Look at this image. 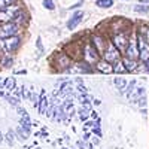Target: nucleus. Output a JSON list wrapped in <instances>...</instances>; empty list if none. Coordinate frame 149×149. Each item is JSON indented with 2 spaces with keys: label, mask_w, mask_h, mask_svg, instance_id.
Wrapping results in <instances>:
<instances>
[{
  "label": "nucleus",
  "mask_w": 149,
  "mask_h": 149,
  "mask_svg": "<svg viewBox=\"0 0 149 149\" xmlns=\"http://www.w3.org/2000/svg\"><path fill=\"white\" fill-rule=\"evenodd\" d=\"M21 42H22V39H21L19 34L6 37V39H0V54H10V55H14L19 49Z\"/></svg>",
  "instance_id": "f257e3e1"
},
{
  "label": "nucleus",
  "mask_w": 149,
  "mask_h": 149,
  "mask_svg": "<svg viewBox=\"0 0 149 149\" xmlns=\"http://www.w3.org/2000/svg\"><path fill=\"white\" fill-rule=\"evenodd\" d=\"M73 58L67 54V52H58L54 57V69L58 73H67L69 69L73 66Z\"/></svg>",
  "instance_id": "f03ea898"
},
{
  "label": "nucleus",
  "mask_w": 149,
  "mask_h": 149,
  "mask_svg": "<svg viewBox=\"0 0 149 149\" xmlns=\"http://www.w3.org/2000/svg\"><path fill=\"white\" fill-rule=\"evenodd\" d=\"M81 60L85 61V63H88L90 66H94L98 60H100V52L95 49V46L88 42L82 46V54H81Z\"/></svg>",
  "instance_id": "7ed1b4c3"
},
{
  "label": "nucleus",
  "mask_w": 149,
  "mask_h": 149,
  "mask_svg": "<svg viewBox=\"0 0 149 149\" xmlns=\"http://www.w3.org/2000/svg\"><path fill=\"white\" fill-rule=\"evenodd\" d=\"M137 46H139V60L140 63L149 61V42L146 40L145 34H137Z\"/></svg>",
  "instance_id": "20e7f679"
},
{
  "label": "nucleus",
  "mask_w": 149,
  "mask_h": 149,
  "mask_svg": "<svg viewBox=\"0 0 149 149\" xmlns=\"http://www.w3.org/2000/svg\"><path fill=\"white\" fill-rule=\"evenodd\" d=\"M21 31V26L15 21H10V22H5L2 24V30H0V39H6V37L10 36H17Z\"/></svg>",
  "instance_id": "39448f33"
},
{
  "label": "nucleus",
  "mask_w": 149,
  "mask_h": 149,
  "mask_svg": "<svg viewBox=\"0 0 149 149\" xmlns=\"http://www.w3.org/2000/svg\"><path fill=\"white\" fill-rule=\"evenodd\" d=\"M121 52L118 51V49L113 46V43H107V46H106V49L103 51V54H102V58L104 60V61H107V63H110V64H115L116 61H119L121 60Z\"/></svg>",
  "instance_id": "423d86ee"
},
{
  "label": "nucleus",
  "mask_w": 149,
  "mask_h": 149,
  "mask_svg": "<svg viewBox=\"0 0 149 149\" xmlns=\"http://www.w3.org/2000/svg\"><path fill=\"white\" fill-rule=\"evenodd\" d=\"M94 66H90L88 63L85 61H74L73 66L69 69L67 74H72V73H76V74H90V73H94Z\"/></svg>",
  "instance_id": "0eeeda50"
},
{
  "label": "nucleus",
  "mask_w": 149,
  "mask_h": 149,
  "mask_svg": "<svg viewBox=\"0 0 149 149\" xmlns=\"http://www.w3.org/2000/svg\"><path fill=\"white\" fill-rule=\"evenodd\" d=\"M125 57L128 58H134V60H139V46H137V36L134 33H131L128 36V45L125 49Z\"/></svg>",
  "instance_id": "6e6552de"
},
{
  "label": "nucleus",
  "mask_w": 149,
  "mask_h": 149,
  "mask_svg": "<svg viewBox=\"0 0 149 149\" xmlns=\"http://www.w3.org/2000/svg\"><path fill=\"white\" fill-rule=\"evenodd\" d=\"M21 8L18 6H10V8H6L3 10H0V22L5 24V22H10V21H15L18 14H19Z\"/></svg>",
  "instance_id": "1a4fd4ad"
},
{
  "label": "nucleus",
  "mask_w": 149,
  "mask_h": 149,
  "mask_svg": "<svg viewBox=\"0 0 149 149\" xmlns=\"http://www.w3.org/2000/svg\"><path fill=\"white\" fill-rule=\"evenodd\" d=\"M112 43L121 54H125V49L128 45V36L125 33H116L115 36H112Z\"/></svg>",
  "instance_id": "9d476101"
},
{
  "label": "nucleus",
  "mask_w": 149,
  "mask_h": 149,
  "mask_svg": "<svg viewBox=\"0 0 149 149\" xmlns=\"http://www.w3.org/2000/svg\"><path fill=\"white\" fill-rule=\"evenodd\" d=\"M94 70L98 73H103V74H110V73H113V64L107 63L104 60H98L94 64Z\"/></svg>",
  "instance_id": "9b49d317"
},
{
  "label": "nucleus",
  "mask_w": 149,
  "mask_h": 149,
  "mask_svg": "<svg viewBox=\"0 0 149 149\" xmlns=\"http://www.w3.org/2000/svg\"><path fill=\"white\" fill-rule=\"evenodd\" d=\"M84 19V12L82 10H76V12H73V15H72V18L66 22V27L69 29V30H74L79 24H81V21Z\"/></svg>",
  "instance_id": "f8f14e48"
},
{
  "label": "nucleus",
  "mask_w": 149,
  "mask_h": 149,
  "mask_svg": "<svg viewBox=\"0 0 149 149\" xmlns=\"http://www.w3.org/2000/svg\"><path fill=\"white\" fill-rule=\"evenodd\" d=\"M48 106H49V98L45 95V90L42 88V91L39 94V106H37V113H39V115H46Z\"/></svg>",
  "instance_id": "ddd939ff"
},
{
  "label": "nucleus",
  "mask_w": 149,
  "mask_h": 149,
  "mask_svg": "<svg viewBox=\"0 0 149 149\" xmlns=\"http://www.w3.org/2000/svg\"><path fill=\"white\" fill-rule=\"evenodd\" d=\"M122 63H124V66H125V69L128 70V73H133V72H136L139 67H140V60H134V58H128V57H125L124 55L122 57Z\"/></svg>",
  "instance_id": "4468645a"
},
{
  "label": "nucleus",
  "mask_w": 149,
  "mask_h": 149,
  "mask_svg": "<svg viewBox=\"0 0 149 149\" xmlns=\"http://www.w3.org/2000/svg\"><path fill=\"white\" fill-rule=\"evenodd\" d=\"M91 43L95 46L97 51L100 52V55L103 54V51H104L106 46H107V43H106V40H104V37L100 36V34H94V36L91 37Z\"/></svg>",
  "instance_id": "2eb2a0df"
},
{
  "label": "nucleus",
  "mask_w": 149,
  "mask_h": 149,
  "mask_svg": "<svg viewBox=\"0 0 149 149\" xmlns=\"http://www.w3.org/2000/svg\"><path fill=\"white\" fill-rule=\"evenodd\" d=\"M17 88V81L14 76H8L3 78L2 84H0V90H5V91H14Z\"/></svg>",
  "instance_id": "dca6fc26"
},
{
  "label": "nucleus",
  "mask_w": 149,
  "mask_h": 149,
  "mask_svg": "<svg viewBox=\"0 0 149 149\" xmlns=\"http://www.w3.org/2000/svg\"><path fill=\"white\" fill-rule=\"evenodd\" d=\"M15 64L14 55L10 54H0V69H10Z\"/></svg>",
  "instance_id": "f3484780"
},
{
  "label": "nucleus",
  "mask_w": 149,
  "mask_h": 149,
  "mask_svg": "<svg viewBox=\"0 0 149 149\" xmlns=\"http://www.w3.org/2000/svg\"><path fill=\"white\" fill-rule=\"evenodd\" d=\"M18 124L24 128V131H26L29 136L31 134V127H33V122H31V118H30V115H27V116H19V119H18Z\"/></svg>",
  "instance_id": "a211bd4d"
},
{
  "label": "nucleus",
  "mask_w": 149,
  "mask_h": 149,
  "mask_svg": "<svg viewBox=\"0 0 149 149\" xmlns=\"http://www.w3.org/2000/svg\"><path fill=\"white\" fill-rule=\"evenodd\" d=\"M91 110H93V107H90V106H82V104H81V107L76 110L79 121H82V122L88 121V119H90V115H91Z\"/></svg>",
  "instance_id": "6ab92c4d"
},
{
  "label": "nucleus",
  "mask_w": 149,
  "mask_h": 149,
  "mask_svg": "<svg viewBox=\"0 0 149 149\" xmlns=\"http://www.w3.org/2000/svg\"><path fill=\"white\" fill-rule=\"evenodd\" d=\"M76 100L82 104V106H90V107H93V98L88 95V93H84V94H78L76 93Z\"/></svg>",
  "instance_id": "aec40b11"
},
{
  "label": "nucleus",
  "mask_w": 149,
  "mask_h": 149,
  "mask_svg": "<svg viewBox=\"0 0 149 149\" xmlns=\"http://www.w3.org/2000/svg\"><path fill=\"white\" fill-rule=\"evenodd\" d=\"M113 84H115V86L121 91V94H124V90H125V86H127V79L124 78V76H121V74H118V76L113 79Z\"/></svg>",
  "instance_id": "412c9836"
},
{
  "label": "nucleus",
  "mask_w": 149,
  "mask_h": 149,
  "mask_svg": "<svg viewBox=\"0 0 149 149\" xmlns=\"http://www.w3.org/2000/svg\"><path fill=\"white\" fill-rule=\"evenodd\" d=\"M15 140H17V133H15V128H9L5 134V142L9 145V146H14L15 145Z\"/></svg>",
  "instance_id": "4be33fe9"
},
{
  "label": "nucleus",
  "mask_w": 149,
  "mask_h": 149,
  "mask_svg": "<svg viewBox=\"0 0 149 149\" xmlns=\"http://www.w3.org/2000/svg\"><path fill=\"white\" fill-rule=\"evenodd\" d=\"M113 73H116V74L128 73V70L125 69V66H124V63H122V58H121L119 61H116V63L113 64Z\"/></svg>",
  "instance_id": "5701e85b"
},
{
  "label": "nucleus",
  "mask_w": 149,
  "mask_h": 149,
  "mask_svg": "<svg viewBox=\"0 0 149 149\" xmlns=\"http://www.w3.org/2000/svg\"><path fill=\"white\" fill-rule=\"evenodd\" d=\"M145 94H146V88H145V86H136L130 97L133 98V102H134V100H137L139 97H142V95H145Z\"/></svg>",
  "instance_id": "b1692460"
},
{
  "label": "nucleus",
  "mask_w": 149,
  "mask_h": 149,
  "mask_svg": "<svg viewBox=\"0 0 149 149\" xmlns=\"http://www.w3.org/2000/svg\"><path fill=\"white\" fill-rule=\"evenodd\" d=\"M3 98H5V100H6V102H8V103H9L10 106H14V107L19 106V102H21L19 98H17V97H15L14 94H8V93H6V94L3 95Z\"/></svg>",
  "instance_id": "393cba45"
},
{
  "label": "nucleus",
  "mask_w": 149,
  "mask_h": 149,
  "mask_svg": "<svg viewBox=\"0 0 149 149\" xmlns=\"http://www.w3.org/2000/svg\"><path fill=\"white\" fill-rule=\"evenodd\" d=\"M15 133H17V139L21 140V142H26L29 139V134L24 131V128L19 125V124H18V127H15Z\"/></svg>",
  "instance_id": "a878e982"
},
{
  "label": "nucleus",
  "mask_w": 149,
  "mask_h": 149,
  "mask_svg": "<svg viewBox=\"0 0 149 149\" xmlns=\"http://www.w3.org/2000/svg\"><path fill=\"white\" fill-rule=\"evenodd\" d=\"M115 3V0H95V6L102 8V9H109Z\"/></svg>",
  "instance_id": "bb28decb"
},
{
  "label": "nucleus",
  "mask_w": 149,
  "mask_h": 149,
  "mask_svg": "<svg viewBox=\"0 0 149 149\" xmlns=\"http://www.w3.org/2000/svg\"><path fill=\"white\" fill-rule=\"evenodd\" d=\"M136 84H137V81H136V79L130 81V82L127 84V86H125V90H124V95H125V97H130L131 93H133V90L136 88V86H137Z\"/></svg>",
  "instance_id": "cd10ccee"
},
{
  "label": "nucleus",
  "mask_w": 149,
  "mask_h": 149,
  "mask_svg": "<svg viewBox=\"0 0 149 149\" xmlns=\"http://www.w3.org/2000/svg\"><path fill=\"white\" fill-rule=\"evenodd\" d=\"M133 103H134V104H137V107H140V109H145V107L148 106V95L145 94V95L139 97L137 100H134Z\"/></svg>",
  "instance_id": "c85d7f7f"
},
{
  "label": "nucleus",
  "mask_w": 149,
  "mask_h": 149,
  "mask_svg": "<svg viewBox=\"0 0 149 149\" xmlns=\"http://www.w3.org/2000/svg\"><path fill=\"white\" fill-rule=\"evenodd\" d=\"M17 3V0H0V10H3L6 8H10Z\"/></svg>",
  "instance_id": "c756f323"
},
{
  "label": "nucleus",
  "mask_w": 149,
  "mask_h": 149,
  "mask_svg": "<svg viewBox=\"0 0 149 149\" xmlns=\"http://www.w3.org/2000/svg\"><path fill=\"white\" fill-rule=\"evenodd\" d=\"M42 5H43V8L48 9V10H55V3H54V0H43Z\"/></svg>",
  "instance_id": "7c9ffc66"
},
{
  "label": "nucleus",
  "mask_w": 149,
  "mask_h": 149,
  "mask_svg": "<svg viewBox=\"0 0 149 149\" xmlns=\"http://www.w3.org/2000/svg\"><path fill=\"white\" fill-rule=\"evenodd\" d=\"M76 93H78V94L88 93V90H86V86L84 85V82H79V84H76Z\"/></svg>",
  "instance_id": "2f4dec72"
},
{
  "label": "nucleus",
  "mask_w": 149,
  "mask_h": 149,
  "mask_svg": "<svg viewBox=\"0 0 149 149\" xmlns=\"http://www.w3.org/2000/svg\"><path fill=\"white\" fill-rule=\"evenodd\" d=\"M134 10L136 12H140V14H146V12H149V8L148 6H143V5H136L134 6Z\"/></svg>",
  "instance_id": "473e14b6"
},
{
  "label": "nucleus",
  "mask_w": 149,
  "mask_h": 149,
  "mask_svg": "<svg viewBox=\"0 0 149 149\" xmlns=\"http://www.w3.org/2000/svg\"><path fill=\"white\" fill-rule=\"evenodd\" d=\"M91 131L97 136V137H102L103 136V133H102V128H100V125H94L93 128H91Z\"/></svg>",
  "instance_id": "72a5a7b5"
},
{
  "label": "nucleus",
  "mask_w": 149,
  "mask_h": 149,
  "mask_svg": "<svg viewBox=\"0 0 149 149\" xmlns=\"http://www.w3.org/2000/svg\"><path fill=\"white\" fill-rule=\"evenodd\" d=\"M15 109H17V112H18V115H19V116H27V115H29V112L24 109L22 106H17Z\"/></svg>",
  "instance_id": "f704fd0d"
},
{
  "label": "nucleus",
  "mask_w": 149,
  "mask_h": 149,
  "mask_svg": "<svg viewBox=\"0 0 149 149\" xmlns=\"http://www.w3.org/2000/svg\"><path fill=\"white\" fill-rule=\"evenodd\" d=\"M36 45H37V51H39V52H43V46H42V40H40V37H37Z\"/></svg>",
  "instance_id": "c9c22d12"
},
{
  "label": "nucleus",
  "mask_w": 149,
  "mask_h": 149,
  "mask_svg": "<svg viewBox=\"0 0 149 149\" xmlns=\"http://www.w3.org/2000/svg\"><path fill=\"white\" fill-rule=\"evenodd\" d=\"M98 116H97V112H94V110H91V115H90V119H97Z\"/></svg>",
  "instance_id": "e433bc0d"
},
{
  "label": "nucleus",
  "mask_w": 149,
  "mask_h": 149,
  "mask_svg": "<svg viewBox=\"0 0 149 149\" xmlns=\"http://www.w3.org/2000/svg\"><path fill=\"white\" fill-rule=\"evenodd\" d=\"M82 3H84V2H82V0H79V2H78L76 5H73V6H72L70 9H76V8H79V6H82Z\"/></svg>",
  "instance_id": "4c0bfd02"
},
{
  "label": "nucleus",
  "mask_w": 149,
  "mask_h": 149,
  "mask_svg": "<svg viewBox=\"0 0 149 149\" xmlns=\"http://www.w3.org/2000/svg\"><path fill=\"white\" fill-rule=\"evenodd\" d=\"M3 142H5V133L0 130V143H3Z\"/></svg>",
  "instance_id": "58836bf2"
},
{
  "label": "nucleus",
  "mask_w": 149,
  "mask_h": 149,
  "mask_svg": "<svg viewBox=\"0 0 149 149\" xmlns=\"http://www.w3.org/2000/svg\"><path fill=\"white\" fill-rule=\"evenodd\" d=\"M93 145H100V137H94L93 139Z\"/></svg>",
  "instance_id": "ea45409f"
},
{
  "label": "nucleus",
  "mask_w": 149,
  "mask_h": 149,
  "mask_svg": "<svg viewBox=\"0 0 149 149\" xmlns=\"http://www.w3.org/2000/svg\"><path fill=\"white\" fill-rule=\"evenodd\" d=\"M85 145H86V149H93L94 148V145L91 142H85Z\"/></svg>",
  "instance_id": "a19ab883"
},
{
  "label": "nucleus",
  "mask_w": 149,
  "mask_h": 149,
  "mask_svg": "<svg viewBox=\"0 0 149 149\" xmlns=\"http://www.w3.org/2000/svg\"><path fill=\"white\" fill-rule=\"evenodd\" d=\"M100 104H102L100 100H93V106H100Z\"/></svg>",
  "instance_id": "79ce46f5"
},
{
  "label": "nucleus",
  "mask_w": 149,
  "mask_h": 149,
  "mask_svg": "<svg viewBox=\"0 0 149 149\" xmlns=\"http://www.w3.org/2000/svg\"><path fill=\"white\" fill-rule=\"evenodd\" d=\"M15 73H17V74H26V73H27V70H24V69H22V70H19V72H15Z\"/></svg>",
  "instance_id": "37998d69"
},
{
  "label": "nucleus",
  "mask_w": 149,
  "mask_h": 149,
  "mask_svg": "<svg viewBox=\"0 0 149 149\" xmlns=\"http://www.w3.org/2000/svg\"><path fill=\"white\" fill-rule=\"evenodd\" d=\"M64 140H66V142H70V137H69L67 134H64Z\"/></svg>",
  "instance_id": "c03bdc74"
},
{
  "label": "nucleus",
  "mask_w": 149,
  "mask_h": 149,
  "mask_svg": "<svg viewBox=\"0 0 149 149\" xmlns=\"http://www.w3.org/2000/svg\"><path fill=\"white\" fill-rule=\"evenodd\" d=\"M140 3H149V0H140Z\"/></svg>",
  "instance_id": "a18cd8bd"
},
{
  "label": "nucleus",
  "mask_w": 149,
  "mask_h": 149,
  "mask_svg": "<svg viewBox=\"0 0 149 149\" xmlns=\"http://www.w3.org/2000/svg\"><path fill=\"white\" fill-rule=\"evenodd\" d=\"M2 81H3V78H2V76H0V82H2Z\"/></svg>",
  "instance_id": "49530a36"
},
{
  "label": "nucleus",
  "mask_w": 149,
  "mask_h": 149,
  "mask_svg": "<svg viewBox=\"0 0 149 149\" xmlns=\"http://www.w3.org/2000/svg\"><path fill=\"white\" fill-rule=\"evenodd\" d=\"M0 30H2V22H0Z\"/></svg>",
  "instance_id": "de8ad7c7"
}]
</instances>
